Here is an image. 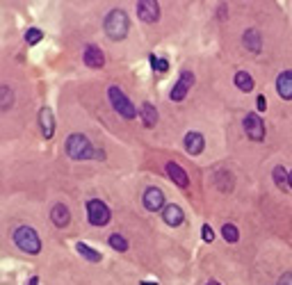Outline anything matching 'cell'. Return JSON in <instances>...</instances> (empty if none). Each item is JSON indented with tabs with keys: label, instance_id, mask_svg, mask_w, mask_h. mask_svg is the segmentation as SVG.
I'll return each instance as SVG.
<instances>
[{
	"label": "cell",
	"instance_id": "cell-1",
	"mask_svg": "<svg viewBox=\"0 0 292 285\" xmlns=\"http://www.w3.org/2000/svg\"><path fill=\"white\" fill-rule=\"evenodd\" d=\"M103 28H105V34L114 41H121V39L128 37L130 32V21H128V14L123 9H112L110 14L105 16L103 21Z\"/></svg>",
	"mask_w": 292,
	"mask_h": 285
},
{
	"label": "cell",
	"instance_id": "cell-2",
	"mask_svg": "<svg viewBox=\"0 0 292 285\" xmlns=\"http://www.w3.org/2000/svg\"><path fill=\"white\" fill-rule=\"evenodd\" d=\"M67 155L71 160H91L96 155V149L91 146V142L85 135L75 133V135L67 137Z\"/></svg>",
	"mask_w": 292,
	"mask_h": 285
},
{
	"label": "cell",
	"instance_id": "cell-3",
	"mask_svg": "<svg viewBox=\"0 0 292 285\" xmlns=\"http://www.w3.org/2000/svg\"><path fill=\"white\" fill-rule=\"evenodd\" d=\"M14 244L21 251H25V253H32L37 255L39 251H41V240H39V235L34 228H30V226H18L14 231Z\"/></svg>",
	"mask_w": 292,
	"mask_h": 285
},
{
	"label": "cell",
	"instance_id": "cell-4",
	"mask_svg": "<svg viewBox=\"0 0 292 285\" xmlns=\"http://www.w3.org/2000/svg\"><path fill=\"white\" fill-rule=\"evenodd\" d=\"M107 98H110V105L114 107V112H119L123 119H135L137 114V110H135V105L130 103V98L121 91V87H117V84H112L110 89H107Z\"/></svg>",
	"mask_w": 292,
	"mask_h": 285
},
{
	"label": "cell",
	"instance_id": "cell-5",
	"mask_svg": "<svg viewBox=\"0 0 292 285\" xmlns=\"http://www.w3.org/2000/svg\"><path fill=\"white\" fill-rule=\"evenodd\" d=\"M110 208L105 205L101 199H89L87 201V219L91 226H105L110 224Z\"/></svg>",
	"mask_w": 292,
	"mask_h": 285
},
{
	"label": "cell",
	"instance_id": "cell-6",
	"mask_svg": "<svg viewBox=\"0 0 292 285\" xmlns=\"http://www.w3.org/2000/svg\"><path fill=\"white\" fill-rule=\"evenodd\" d=\"M242 128H244V133H247L249 139H254V142H262V139H265V123H262L260 114L249 112L247 117H244Z\"/></svg>",
	"mask_w": 292,
	"mask_h": 285
},
{
	"label": "cell",
	"instance_id": "cell-7",
	"mask_svg": "<svg viewBox=\"0 0 292 285\" xmlns=\"http://www.w3.org/2000/svg\"><path fill=\"white\" fill-rule=\"evenodd\" d=\"M137 16L144 23H157L160 21V5L155 0H142V2H137Z\"/></svg>",
	"mask_w": 292,
	"mask_h": 285
},
{
	"label": "cell",
	"instance_id": "cell-8",
	"mask_svg": "<svg viewBox=\"0 0 292 285\" xmlns=\"http://www.w3.org/2000/svg\"><path fill=\"white\" fill-rule=\"evenodd\" d=\"M194 84V73L192 71H185V73H180V78H178V83L173 84V89H172V94H169V98L172 101H183V98L188 96V91H189V87Z\"/></svg>",
	"mask_w": 292,
	"mask_h": 285
},
{
	"label": "cell",
	"instance_id": "cell-9",
	"mask_svg": "<svg viewBox=\"0 0 292 285\" xmlns=\"http://www.w3.org/2000/svg\"><path fill=\"white\" fill-rule=\"evenodd\" d=\"M142 203H144V208L151 210V212L165 210V208H162V205H165V194H162V189L149 187L146 192H144V196H142Z\"/></svg>",
	"mask_w": 292,
	"mask_h": 285
},
{
	"label": "cell",
	"instance_id": "cell-10",
	"mask_svg": "<svg viewBox=\"0 0 292 285\" xmlns=\"http://www.w3.org/2000/svg\"><path fill=\"white\" fill-rule=\"evenodd\" d=\"M83 57H85V64H87L89 68H103V67H105V55H103V50H101L98 46H94V44L85 48Z\"/></svg>",
	"mask_w": 292,
	"mask_h": 285
},
{
	"label": "cell",
	"instance_id": "cell-11",
	"mask_svg": "<svg viewBox=\"0 0 292 285\" xmlns=\"http://www.w3.org/2000/svg\"><path fill=\"white\" fill-rule=\"evenodd\" d=\"M39 128H41V135L46 139H51L52 133H55V114H52L51 107H41V112H39Z\"/></svg>",
	"mask_w": 292,
	"mask_h": 285
},
{
	"label": "cell",
	"instance_id": "cell-12",
	"mask_svg": "<svg viewBox=\"0 0 292 285\" xmlns=\"http://www.w3.org/2000/svg\"><path fill=\"white\" fill-rule=\"evenodd\" d=\"M51 221L57 228H67L69 221H71V212H69V208L64 205V203H55L51 208Z\"/></svg>",
	"mask_w": 292,
	"mask_h": 285
},
{
	"label": "cell",
	"instance_id": "cell-13",
	"mask_svg": "<svg viewBox=\"0 0 292 285\" xmlns=\"http://www.w3.org/2000/svg\"><path fill=\"white\" fill-rule=\"evenodd\" d=\"M242 44H244V48H247L249 53H260V50H262L260 32L254 30V28L244 30V34H242Z\"/></svg>",
	"mask_w": 292,
	"mask_h": 285
},
{
	"label": "cell",
	"instance_id": "cell-14",
	"mask_svg": "<svg viewBox=\"0 0 292 285\" xmlns=\"http://www.w3.org/2000/svg\"><path fill=\"white\" fill-rule=\"evenodd\" d=\"M167 173H169V178L178 185V187H188L189 185V178H188V173H185V169L178 165V162H167Z\"/></svg>",
	"mask_w": 292,
	"mask_h": 285
},
{
	"label": "cell",
	"instance_id": "cell-15",
	"mask_svg": "<svg viewBox=\"0 0 292 285\" xmlns=\"http://www.w3.org/2000/svg\"><path fill=\"white\" fill-rule=\"evenodd\" d=\"M162 219H165L167 226H180L185 221V215H183V210H180L176 203H169V205H165V210H162Z\"/></svg>",
	"mask_w": 292,
	"mask_h": 285
},
{
	"label": "cell",
	"instance_id": "cell-16",
	"mask_svg": "<svg viewBox=\"0 0 292 285\" xmlns=\"http://www.w3.org/2000/svg\"><path fill=\"white\" fill-rule=\"evenodd\" d=\"M203 146H206V139H203L201 133H188L185 135V151H188L189 155H199L203 151Z\"/></svg>",
	"mask_w": 292,
	"mask_h": 285
},
{
	"label": "cell",
	"instance_id": "cell-17",
	"mask_svg": "<svg viewBox=\"0 0 292 285\" xmlns=\"http://www.w3.org/2000/svg\"><path fill=\"white\" fill-rule=\"evenodd\" d=\"M276 91H278V96L285 98V101L292 98V71H283L276 78Z\"/></svg>",
	"mask_w": 292,
	"mask_h": 285
},
{
	"label": "cell",
	"instance_id": "cell-18",
	"mask_svg": "<svg viewBox=\"0 0 292 285\" xmlns=\"http://www.w3.org/2000/svg\"><path fill=\"white\" fill-rule=\"evenodd\" d=\"M272 178H274V183L278 185L281 192H288V189H290V171H285L283 167H274Z\"/></svg>",
	"mask_w": 292,
	"mask_h": 285
},
{
	"label": "cell",
	"instance_id": "cell-19",
	"mask_svg": "<svg viewBox=\"0 0 292 285\" xmlns=\"http://www.w3.org/2000/svg\"><path fill=\"white\" fill-rule=\"evenodd\" d=\"M233 83H235V87H238V89L244 91V94L254 91V78H251L247 71H238V73H235V78H233Z\"/></svg>",
	"mask_w": 292,
	"mask_h": 285
},
{
	"label": "cell",
	"instance_id": "cell-20",
	"mask_svg": "<svg viewBox=\"0 0 292 285\" xmlns=\"http://www.w3.org/2000/svg\"><path fill=\"white\" fill-rule=\"evenodd\" d=\"M139 117H142V121H144V126L146 128H153L157 123V112L151 103H144V105L139 107Z\"/></svg>",
	"mask_w": 292,
	"mask_h": 285
},
{
	"label": "cell",
	"instance_id": "cell-21",
	"mask_svg": "<svg viewBox=\"0 0 292 285\" xmlns=\"http://www.w3.org/2000/svg\"><path fill=\"white\" fill-rule=\"evenodd\" d=\"M75 251L83 255L85 260H89V263H101V260H103V255L98 253L96 249L87 247V244H83V242H78V244H75Z\"/></svg>",
	"mask_w": 292,
	"mask_h": 285
},
{
	"label": "cell",
	"instance_id": "cell-22",
	"mask_svg": "<svg viewBox=\"0 0 292 285\" xmlns=\"http://www.w3.org/2000/svg\"><path fill=\"white\" fill-rule=\"evenodd\" d=\"M12 103H14V94H12V89H9L7 84H2L0 87V110L7 112L9 107H12Z\"/></svg>",
	"mask_w": 292,
	"mask_h": 285
},
{
	"label": "cell",
	"instance_id": "cell-23",
	"mask_svg": "<svg viewBox=\"0 0 292 285\" xmlns=\"http://www.w3.org/2000/svg\"><path fill=\"white\" fill-rule=\"evenodd\" d=\"M107 244L114 249V251H128V240L119 233H112L110 237H107Z\"/></svg>",
	"mask_w": 292,
	"mask_h": 285
},
{
	"label": "cell",
	"instance_id": "cell-24",
	"mask_svg": "<svg viewBox=\"0 0 292 285\" xmlns=\"http://www.w3.org/2000/svg\"><path fill=\"white\" fill-rule=\"evenodd\" d=\"M222 235H224V240H226V242H231V244H235V242L240 240L238 226H233V224H224V226H222Z\"/></svg>",
	"mask_w": 292,
	"mask_h": 285
},
{
	"label": "cell",
	"instance_id": "cell-25",
	"mask_svg": "<svg viewBox=\"0 0 292 285\" xmlns=\"http://www.w3.org/2000/svg\"><path fill=\"white\" fill-rule=\"evenodd\" d=\"M41 39H44V32L39 30V28H30V30L25 32V44H28V46L39 44Z\"/></svg>",
	"mask_w": 292,
	"mask_h": 285
},
{
	"label": "cell",
	"instance_id": "cell-26",
	"mask_svg": "<svg viewBox=\"0 0 292 285\" xmlns=\"http://www.w3.org/2000/svg\"><path fill=\"white\" fill-rule=\"evenodd\" d=\"M151 64H153V68H155L157 73H167L169 71V62L162 60V57H157V55H149Z\"/></svg>",
	"mask_w": 292,
	"mask_h": 285
},
{
	"label": "cell",
	"instance_id": "cell-27",
	"mask_svg": "<svg viewBox=\"0 0 292 285\" xmlns=\"http://www.w3.org/2000/svg\"><path fill=\"white\" fill-rule=\"evenodd\" d=\"M201 233H203V242H208V244H210V242L215 240V233H212V228H210L208 224L201 226Z\"/></svg>",
	"mask_w": 292,
	"mask_h": 285
},
{
	"label": "cell",
	"instance_id": "cell-28",
	"mask_svg": "<svg viewBox=\"0 0 292 285\" xmlns=\"http://www.w3.org/2000/svg\"><path fill=\"white\" fill-rule=\"evenodd\" d=\"M278 285H292V271H288V274L278 278Z\"/></svg>",
	"mask_w": 292,
	"mask_h": 285
},
{
	"label": "cell",
	"instance_id": "cell-29",
	"mask_svg": "<svg viewBox=\"0 0 292 285\" xmlns=\"http://www.w3.org/2000/svg\"><path fill=\"white\" fill-rule=\"evenodd\" d=\"M265 105H267V103H265V98L258 96V112H265Z\"/></svg>",
	"mask_w": 292,
	"mask_h": 285
},
{
	"label": "cell",
	"instance_id": "cell-30",
	"mask_svg": "<svg viewBox=\"0 0 292 285\" xmlns=\"http://www.w3.org/2000/svg\"><path fill=\"white\" fill-rule=\"evenodd\" d=\"M30 285H39V278H37V276H32V278H30Z\"/></svg>",
	"mask_w": 292,
	"mask_h": 285
},
{
	"label": "cell",
	"instance_id": "cell-31",
	"mask_svg": "<svg viewBox=\"0 0 292 285\" xmlns=\"http://www.w3.org/2000/svg\"><path fill=\"white\" fill-rule=\"evenodd\" d=\"M208 285H222V283H217V281H210V283Z\"/></svg>",
	"mask_w": 292,
	"mask_h": 285
},
{
	"label": "cell",
	"instance_id": "cell-32",
	"mask_svg": "<svg viewBox=\"0 0 292 285\" xmlns=\"http://www.w3.org/2000/svg\"><path fill=\"white\" fill-rule=\"evenodd\" d=\"M142 285H157V283H146V281H142Z\"/></svg>",
	"mask_w": 292,
	"mask_h": 285
},
{
	"label": "cell",
	"instance_id": "cell-33",
	"mask_svg": "<svg viewBox=\"0 0 292 285\" xmlns=\"http://www.w3.org/2000/svg\"><path fill=\"white\" fill-rule=\"evenodd\" d=\"M290 189H292V171H290Z\"/></svg>",
	"mask_w": 292,
	"mask_h": 285
}]
</instances>
